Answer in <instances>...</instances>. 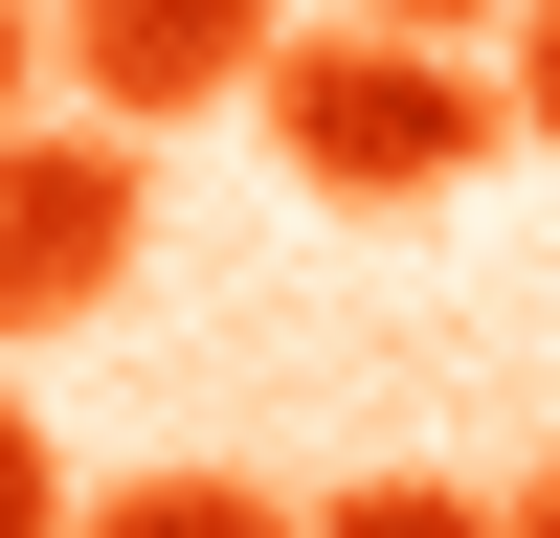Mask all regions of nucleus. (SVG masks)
Instances as JSON below:
<instances>
[{"label": "nucleus", "instance_id": "6", "mask_svg": "<svg viewBox=\"0 0 560 538\" xmlns=\"http://www.w3.org/2000/svg\"><path fill=\"white\" fill-rule=\"evenodd\" d=\"M0 538H90V516H68V448H45L23 382H0Z\"/></svg>", "mask_w": 560, "mask_h": 538}, {"label": "nucleus", "instance_id": "5", "mask_svg": "<svg viewBox=\"0 0 560 538\" xmlns=\"http://www.w3.org/2000/svg\"><path fill=\"white\" fill-rule=\"evenodd\" d=\"M314 538H516V516L448 493V471H359V493H314Z\"/></svg>", "mask_w": 560, "mask_h": 538}, {"label": "nucleus", "instance_id": "2", "mask_svg": "<svg viewBox=\"0 0 560 538\" xmlns=\"http://www.w3.org/2000/svg\"><path fill=\"white\" fill-rule=\"evenodd\" d=\"M135 247H158V134H113V113L0 134V359L90 337V314L135 292Z\"/></svg>", "mask_w": 560, "mask_h": 538}, {"label": "nucleus", "instance_id": "3", "mask_svg": "<svg viewBox=\"0 0 560 538\" xmlns=\"http://www.w3.org/2000/svg\"><path fill=\"white\" fill-rule=\"evenodd\" d=\"M68 90L113 134H179V113H247L269 68H292V0H68Z\"/></svg>", "mask_w": 560, "mask_h": 538}, {"label": "nucleus", "instance_id": "7", "mask_svg": "<svg viewBox=\"0 0 560 538\" xmlns=\"http://www.w3.org/2000/svg\"><path fill=\"white\" fill-rule=\"evenodd\" d=\"M337 23H404V45H493V23H538V0H337Z\"/></svg>", "mask_w": 560, "mask_h": 538}, {"label": "nucleus", "instance_id": "4", "mask_svg": "<svg viewBox=\"0 0 560 538\" xmlns=\"http://www.w3.org/2000/svg\"><path fill=\"white\" fill-rule=\"evenodd\" d=\"M90 538H314V516L247 471H135V493H90Z\"/></svg>", "mask_w": 560, "mask_h": 538}, {"label": "nucleus", "instance_id": "10", "mask_svg": "<svg viewBox=\"0 0 560 538\" xmlns=\"http://www.w3.org/2000/svg\"><path fill=\"white\" fill-rule=\"evenodd\" d=\"M0 134H45V113H23V0H0Z\"/></svg>", "mask_w": 560, "mask_h": 538}, {"label": "nucleus", "instance_id": "9", "mask_svg": "<svg viewBox=\"0 0 560 538\" xmlns=\"http://www.w3.org/2000/svg\"><path fill=\"white\" fill-rule=\"evenodd\" d=\"M493 516H516V538H560V448H538V471H516V493H493Z\"/></svg>", "mask_w": 560, "mask_h": 538}, {"label": "nucleus", "instance_id": "8", "mask_svg": "<svg viewBox=\"0 0 560 538\" xmlns=\"http://www.w3.org/2000/svg\"><path fill=\"white\" fill-rule=\"evenodd\" d=\"M516 134H538V157H560V0H538V23H516Z\"/></svg>", "mask_w": 560, "mask_h": 538}, {"label": "nucleus", "instance_id": "1", "mask_svg": "<svg viewBox=\"0 0 560 538\" xmlns=\"http://www.w3.org/2000/svg\"><path fill=\"white\" fill-rule=\"evenodd\" d=\"M247 134L314 179V202L427 224V202H471V179L516 157V68H471V45H404V23H292V68L247 90Z\"/></svg>", "mask_w": 560, "mask_h": 538}]
</instances>
